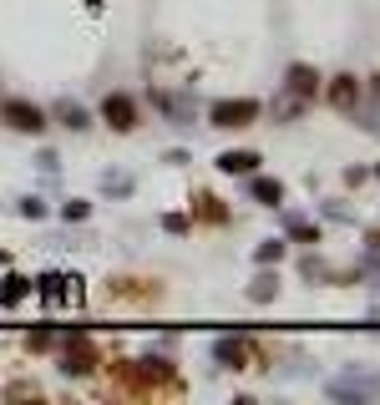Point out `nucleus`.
I'll list each match as a JSON object with an SVG mask.
<instances>
[{
	"mask_svg": "<svg viewBox=\"0 0 380 405\" xmlns=\"http://www.w3.org/2000/svg\"><path fill=\"white\" fill-rule=\"evenodd\" d=\"M324 395H330V400H375L380 395V375H340V380H324Z\"/></svg>",
	"mask_w": 380,
	"mask_h": 405,
	"instance_id": "f257e3e1",
	"label": "nucleus"
},
{
	"mask_svg": "<svg viewBox=\"0 0 380 405\" xmlns=\"http://www.w3.org/2000/svg\"><path fill=\"white\" fill-rule=\"evenodd\" d=\"M213 127H249L259 122V101L254 96H234V101H213Z\"/></svg>",
	"mask_w": 380,
	"mask_h": 405,
	"instance_id": "f03ea898",
	"label": "nucleus"
},
{
	"mask_svg": "<svg viewBox=\"0 0 380 405\" xmlns=\"http://www.w3.org/2000/svg\"><path fill=\"white\" fill-rule=\"evenodd\" d=\"M101 122L112 127V132H132L137 127V101L127 91H112V96L101 101Z\"/></svg>",
	"mask_w": 380,
	"mask_h": 405,
	"instance_id": "7ed1b4c3",
	"label": "nucleus"
},
{
	"mask_svg": "<svg viewBox=\"0 0 380 405\" xmlns=\"http://www.w3.org/2000/svg\"><path fill=\"white\" fill-rule=\"evenodd\" d=\"M122 380H127V385H162V380H173V365H168V360H157V355H147V360L127 365Z\"/></svg>",
	"mask_w": 380,
	"mask_h": 405,
	"instance_id": "20e7f679",
	"label": "nucleus"
},
{
	"mask_svg": "<svg viewBox=\"0 0 380 405\" xmlns=\"http://www.w3.org/2000/svg\"><path fill=\"white\" fill-rule=\"evenodd\" d=\"M213 360L229 365V370H244V365H254V344H249V339H239V334H229V339L213 344Z\"/></svg>",
	"mask_w": 380,
	"mask_h": 405,
	"instance_id": "39448f33",
	"label": "nucleus"
},
{
	"mask_svg": "<svg viewBox=\"0 0 380 405\" xmlns=\"http://www.w3.org/2000/svg\"><path fill=\"white\" fill-rule=\"evenodd\" d=\"M61 370H66V375H91V370H96V350H91L81 334L66 339V360H61Z\"/></svg>",
	"mask_w": 380,
	"mask_h": 405,
	"instance_id": "423d86ee",
	"label": "nucleus"
},
{
	"mask_svg": "<svg viewBox=\"0 0 380 405\" xmlns=\"http://www.w3.org/2000/svg\"><path fill=\"white\" fill-rule=\"evenodd\" d=\"M6 122L21 127V132H41V127H46V111L31 106V101H6Z\"/></svg>",
	"mask_w": 380,
	"mask_h": 405,
	"instance_id": "0eeeda50",
	"label": "nucleus"
},
{
	"mask_svg": "<svg viewBox=\"0 0 380 405\" xmlns=\"http://www.w3.org/2000/svg\"><path fill=\"white\" fill-rule=\"evenodd\" d=\"M157 106H162V117H178V127H193V101L188 96H173V91H157Z\"/></svg>",
	"mask_w": 380,
	"mask_h": 405,
	"instance_id": "6e6552de",
	"label": "nucleus"
},
{
	"mask_svg": "<svg viewBox=\"0 0 380 405\" xmlns=\"http://www.w3.org/2000/svg\"><path fill=\"white\" fill-rule=\"evenodd\" d=\"M219 167H224V172H234V178H249V172H259V152L234 147V152H224V157H219Z\"/></svg>",
	"mask_w": 380,
	"mask_h": 405,
	"instance_id": "1a4fd4ad",
	"label": "nucleus"
},
{
	"mask_svg": "<svg viewBox=\"0 0 380 405\" xmlns=\"http://www.w3.org/2000/svg\"><path fill=\"white\" fill-rule=\"evenodd\" d=\"M314 66H289V76H284V86H289V96H309L314 91Z\"/></svg>",
	"mask_w": 380,
	"mask_h": 405,
	"instance_id": "9d476101",
	"label": "nucleus"
},
{
	"mask_svg": "<svg viewBox=\"0 0 380 405\" xmlns=\"http://www.w3.org/2000/svg\"><path fill=\"white\" fill-rule=\"evenodd\" d=\"M249 193H254L259 203H269V208H274V203L284 198V188H279L274 178H254V172H249Z\"/></svg>",
	"mask_w": 380,
	"mask_h": 405,
	"instance_id": "9b49d317",
	"label": "nucleus"
},
{
	"mask_svg": "<svg viewBox=\"0 0 380 405\" xmlns=\"http://www.w3.org/2000/svg\"><path fill=\"white\" fill-rule=\"evenodd\" d=\"M36 289H41V299H46V309L66 299V289H61V274H41V279H36Z\"/></svg>",
	"mask_w": 380,
	"mask_h": 405,
	"instance_id": "f8f14e48",
	"label": "nucleus"
},
{
	"mask_svg": "<svg viewBox=\"0 0 380 405\" xmlns=\"http://www.w3.org/2000/svg\"><path fill=\"white\" fill-rule=\"evenodd\" d=\"M26 299V279L21 274H0V304H21Z\"/></svg>",
	"mask_w": 380,
	"mask_h": 405,
	"instance_id": "ddd939ff",
	"label": "nucleus"
},
{
	"mask_svg": "<svg viewBox=\"0 0 380 405\" xmlns=\"http://www.w3.org/2000/svg\"><path fill=\"white\" fill-rule=\"evenodd\" d=\"M355 96H360L355 76H335V86H330V101H335V106H355Z\"/></svg>",
	"mask_w": 380,
	"mask_h": 405,
	"instance_id": "4468645a",
	"label": "nucleus"
},
{
	"mask_svg": "<svg viewBox=\"0 0 380 405\" xmlns=\"http://www.w3.org/2000/svg\"><path fill=\"white\" fill-rule=\"evenodd\" d=\"M51 111H56V117H61V122H66L71 132H81V127H86V111H81L76 101H56V106H51Z\"/></svg>",
	"mask_w": 380,
	"mask_h": 405,
	"instance_id": "2eb2a0df",
	"label": "nucleus"
},
{
	"mask_svg": "<svg viewBox=\"0 0 380 405\" xmlns=\"http://www.w3.org/2000/svg\"><path fill=\"white\" fill-rule=\"evenodd\" d=\"M274 294H279V279H274V274H259V279H254V299H259V304H269Z\"/></svg>",
	"mask_w": 380,
	"mask_h": 405,
	"instance_id": "dca6fc26",
	"label": "nucleus"
},
{
	"mask_svg": "<svg viewBox=\"0 0 380 405\" xmlns=\"http://www.w3.org/2000/svg\"><path fill=\"white\" fill-rule=\"evenodd\" d=\"M254 259H259V264H279V259H284V244H279V239H269V244H259Z\"/></svg>",
	"mask_w": 380,
	"mask_h": 405,
	"instance_id": "f3484780",
	"label": "nucleus"
},
{
	"mask_svg": "<svg viewBox=\"0 0 380 405\" xmlns=\"http://www.w3.org/2000/svg\"><path fill=\"white\" fill-rule=\"evenodd\" d=\"M101 188H106V193H132V178H127V172H106Z\"/></svg>",
	"mask_w": 380,
	"mask_h": 405,
	"instance_id": "a211bd4d",
	"label": "nucleus"
},
{
	"mask_svg": "<svg viewBox=\"0 0 380 405\" xmlns=\"http://www.w3.org/2000/svg\"><path fill=\"white\" fill-rule=\"evenodd\" d=\"M86 213H91V208H86L81 198H66V208H61V218H66V223H81Z\"/></svg>",
	"mask_w": 380,
	"mask_h": 405,
	"instance_id": "6ab92c4d",
	"label": "nucleus"
},
{
	"mask_svg": "<svg viewBox=\"0 0 380 405\" xmlns=\"http://www.w3.org/2000/svg\"><path fill=\"white\" fill-rule=\"evenodd\" d=\"M198 203H203V208H198V213H203V218H224V208H219V198H213V193H203V198H198Z\"/></svg>",
	"mask_w": 380,
	"mask_h": 405,
	"instance_id": "aec40b11",
	"label": "nucleus"
},
{
	"mask_svg": "<svg viewBox=\"0 0 380 405\" xmlns=\"http://www.w3.org/2000/svg\"><path fill=\"white\" fill-rule=\"evenodd\" d=\"M21 213H26V218H46V203H41V198H26Z\"/></svg>",
	"mask_w": 380,
	"mask_h": 405,
	"instance_id": "412c9836",
	"label": "nucleus"
},
{
	"mask_svg": "<svg viewBox=\"0 0 380 405\" xmlns=\"http://www.w3.org/2000/svg\"><path fill=\"white\" fill-rule=\"evenodd\" d=\"M289 234L304 239V244H314V228H309V223H294V218H289Z\"/></svg>",
	"mask_w": 380,
	"mask_h": 405,
	"instance_id": "4be33fe9",
	"label": "nucleus"
}]
</instances>
